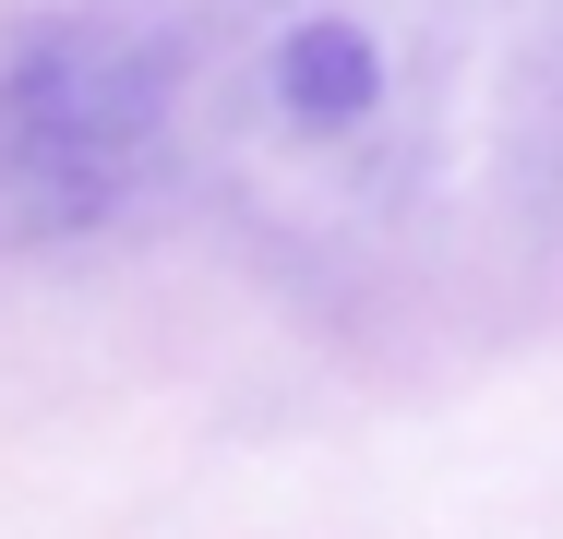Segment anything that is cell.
<instances>
[{"instance_id":"1","label":"cell","mask_w":563,"mask_h":539,"mask_svg":"<svg viewBox=\"0 0 563 539\" xmlns=\"http://www.w3.org/2000/svg\"><path fill=\"white\" fill-rule=\"evenodd\" d=\"M168 132V61L109 24H24L0 48V216L97 228L144 193Z\"/></svg>"},{"instance_id":"2","label":"cell","mask_w":563,"mask_h":539,"mask_svg":"<svg viewBox=\"0 0 563 539\" xmlns=\"http://www.w3.org/2000/svg\"><path fill=\"white\" fill-rule=\"evenodd\" d=\"M276 108H288L300 132H347V120H372V108H384V48H372L347 12L288 24V36H276Z\"/></svg>"}]
</instances>
